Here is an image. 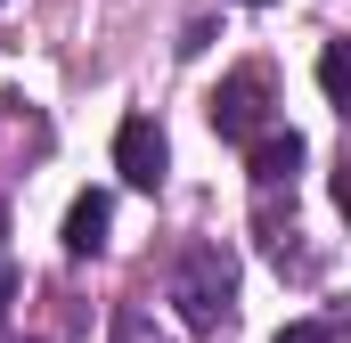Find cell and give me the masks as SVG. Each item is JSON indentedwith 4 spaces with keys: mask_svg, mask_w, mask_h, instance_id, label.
I'll return each mask as SVG.
<instances>
[{
    "mask_svg": "<svg viewBox=\"0 0 351 343\" xmlns=\"http://www.w3.org/2000/svg\"><path fill=\"white\" fill-rule=\"evenodd\" d=\"M0 237H8V221H0Z\"/></svg>",
    "mask_w": 351,
    "mask_h": 343,
    "instance_id": "cell-10",
    "label": "cell"
},
{
    "mask_svg": "<svg viewBox=\"0 0 351 343\" xmlns=\"http://www.w3.org/2000/svg\"><path fill=\"white\" fill-rule=\"evenodd\" d=\"M319 90L343 98V41H327V58H319Z\"/></svg>",
    "mask_w": 351,
    "mask_h": 343,
    "instance_id": "cell-6",
    "label": "cell"
},
{
    "mask_svg": "<svg viewBox=\"0 0 351 343\" xmlns=\"http://www.w3.org/2000/svg\"><path fill=\"white\" fill-rule=\"evenodd\" d=\"M245 172H254L262 188L294 180V172H302V131H254V139H245Z\"/></svg>",
    "mask_w": 351,
    "mask_h": 343,
    "instance_id": "cell-4",
    "label": "cell"
},
{
    "mask_svg": "<svg viewBox=\"0 0 351 343\" xmlns=\"http://www.w3.org/2000/svg\"><path fill=\"white\" fill-rule=\"evenodd\" d=\"M278 343H335L327 319H294V327H278Z\"/></svg>",
    "mask_w": 351,
    "mask_h": 343,
    "instance_id": "cell-7",
    "label": "cell"
},
{
    "mask_svg": "<svg viewBox=\"0 0 351 343\" xmlns=\"http://www.w3.org/2000/svg\"><path fill=\"white\" fill-rule=\"evenodd\" d=\"M8 303H16V270L0 261V311H8Z\"/></svg>",
    "mask_w": 351,
    "mask_h": 343,
    "instance_id": "cell-8",
    "label": "cell"
},
{
    "mask_svg": "<svg viewBox=\"0 0 351 343\" xmlns=\"http://www.w3.org/2000/svg\"><path fill=\"white\" fill-rule=\"evenodd\" d=\"M114 172H123L131 188H164V172H172V147H164L156 115H123V131H114Z\"/></svg>",
    "mask_w": 351,
    "mask_h": 343,
    "instance_id": "cell-3",
    "label": "cell"
},
{
    "mask_svg": "<svg viewBox=\"0 0 351 343\" xmlns=\"http://www.w3.org/2000/svg\"><path fill=\"white\" fill-rule=\"evenodd\" d=\"M106 221H114L106 188H82V196H74V213H66V254H74V261H90L98 246H106Z\"/></svg>",
    "mask_w": 351,
    "mask_h": 343,
    "instance_id": "cell-5",
    "label": "cell"
},
{
    "mask_svg": "<svg viewBox=\"0 0 351 343\" xmlns=\"http://www.w3.org/2000/svg\"><path fill=\"white\" fill-rule=\"evenodd\" d=\"M269 98H278V82H269V66H237L229 82L213 90V131L245 147L254 131H269Z\"/></svg>",
    "mask_w": 351,
    "mask_h": 343,
    "instance_id": "cell-2",
    "label": "cell"
},
{
    "mask_svg": "<svg viewBox=\"0 0 351 343\" xmlns=\"http://www.w3.org/2000/svg\"><path fill=\"white\" fill-rule=\"evenodd\" d=\"M172 303L196 335L229 327V311H237V261H229V246H188L180 270H172Z\"/></svg>",
    "mask_w": 351,
    "mask_h": 343,
    "instance_id": "cell-1",
    "label": "cell"
},
{
    "mask_svg": "<svg viewBox=\"0 0 351 343\" xmlns=\"http://www.w3.org/2000/svg\"><path fill=\"white\" fill-rule=\"evenodd\" d=\"M245 8H262V0H245Z\"/></svg>",
    "mask_w": 351,
    "mask_h": 343,
    "instance_id": "cell-9",
    "label": "cell"
}]
</instances>
